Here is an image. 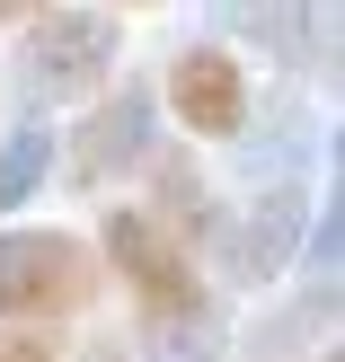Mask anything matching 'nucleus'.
Instances as JSON below:
<instances>
[{"mask_svg":"<svg viewBox=\"0 0 345 362\" xmlns=\"http://www.w3.org/2000/svg\"><path fill=\"white\" fill-rule=\"evenodd\" d=\"M142 186H151V194H142L133 212L159 230V239H177L195 265H204V247H222V239H230L222 194L204 186V168H195V159L177 151V141H151V159H142Z\"/></svg>","mask_w":345,"mask_h":362,"instance_id":"obj_6","label":"nucleus"},{"mask_svg":"<svg viewBox=\"0 0 345 362\" xmlns=\"http://www.w3.org/2000/svg\"><path fill=\"white\" fill-rule=\"evenodd\" d=\"M98 247L80 230H45V221H9L0 230V327H62V318L98 310Z\"/></svg>","mask_w":345,"mask_h":362,"instance_id":"obj_2","label":"nucleus"},{"mask_svg":"<svg viewBox=\"0 0 345 362\" xmlns=\"http://www.w3.org/2000/svg\"><path fill=\"white\" fill-rule=\"evenodd\" d=\"M0 27H27V9H18V0H9V9H0Z\"/></svg>","mask_w":345,"mask_h":362,"instance_id":"obj_10","label":"nucleus"},{"mask_svg":"<svg viewBox=\"0 0 345 362\" xmlns=\"http://www.w3.org/2000/svg\"><path fill=\"white\" fill-rule=\"evenodd\" d=\"M159 106H169L195 141H248V124H257L248 62L222 45V35H195V45L169 53V71H159Z\"/></svg>","mask_w":345,"mask_h":362,"instance_id":"obj_5","label":"nucleus"},{"mask_svg":"<svg viewBox=\"0 0 345 362\" xmlns=\"http://www.w3.org/2000/svg\"><path fill=\"white\" fill-rule=\"evenodd\" d=\"M98 274H115L124 292H133V336L142 345H177V336L222 327V300H213L204 265H195L177 239H159L133 204H106V221H98Z\"/></svg>","mask_w":345,"mask_h":362,"instance_id":"obj_1","label":"nucleus"},{"mask_svg":"<svg viewBox=\"0 0 345 362\" xmlns=\"http://www.w3.org/2000/svg\"><path fill=\"white\" fill-rule=\"evenodd\" d=\"M0 362H62V354L45 336H27V327H0Z\"/></svg>","mask_w":345,"mask_h":362,"instance_id":"obj_8","label":"nucleus"},{"mask_svg":"<svg viewBox=\"0 0 345 362\" xmlns=\"http://www.w3.org/2000/svg\"><path fill=\"white\" fill-rule=\"evenodd\" d=\"M80 362H133V345H124V336H89Z\"/></svg>","mask_w":345,"mask_h":362,"instance_id":"obj_9","label":"nucleus"},{"mask_svg":"<svg viewBox=\"0 0 345 362\" xmlns=\"http://www.w3.org/2000/svg\"><path fill=\"white\" fill-rule=\"evenodd\" d=\"M151 115H159L151 80H124V88H106V98H89L80 124H71V133H53L62 177H71L80 194L115 186V177H142V159H151Z\"/></svg>","mask_w":345,"mask_h":362,"instance_id":"obj_4","label":"nucleus"},{"mask_svg":"<svg viewBox=\"0 0 345 362\" xmlns=\"http://www.w3.org/2000/svg\"><path fill=\"white\" fill-rule=\"evenodd\" d=\"M45 177H53V124H45V115H18L9 141H0V221H9Z\"/></svg>","mask_w":345,"mask_h":362,"instance_id":"obj_7","label":"nucleus"},{"mask_svg":"<svg viewBox=\"0 0 345 362\" xmlns=\"http://www.w3.org/2000/svg\"><path fill=\"white\" fill-rule=\"evenodd\" d=\"M18 35H27V53H18V71H27V115L98 98V88L115 80V53H124V18L115 9H27Z\"/></svg>","mask_w":345,"mask_h":362,"instance_id":"obj_3","label":"nucleus"}]
</instances>
